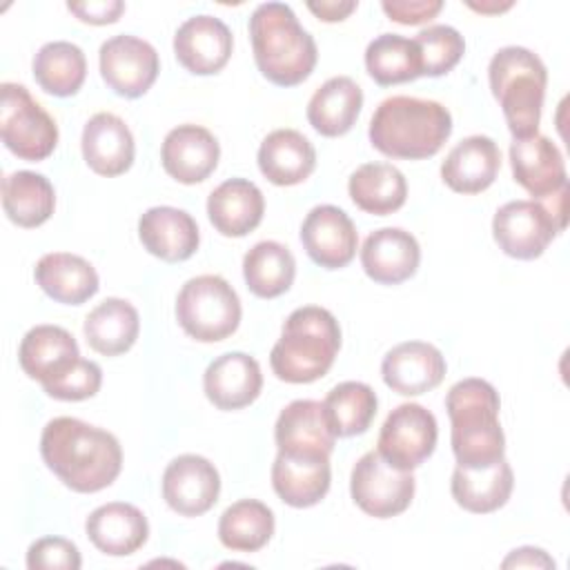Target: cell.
Segmentation results:
<instances>
[{"label":"cell","mask_w":570,"mask_h":570,"mask_svg":"<svg viewBox=\"0 0 570 570\" xmlns=\"http://www.w3.org/2000/svg\"><path fill=\"white\" fill-rule=\"evenodd\" d=\"M383 11L399 24H423L443 9L441 0H383Z\"/></svg>","instance_id":"ee69618b"},{"label":"cell","mask_w":570,"mask_h":570,"mask_svg":"<svg viewBox=\"0 0 570 570\" xmlns=\"http://www.w3.org/2000/svg\"><path fill=\"white\" fill-rule=\"evenodd\" d=\"M499 394L483 379H463L445 396L452 423V452L461 468H490L505 454V436L499 423Z\"/></svg>","instance_id":"277c9868"},{"label":"cell","mask_w":570,"mask_h":570,"mask_svg":"<svg viewBox=\"0 0 570 570\" xmlns=\"http://www.w3.org/2000/svg\"><path fill=\"white\" fill-rule=\"evenodd\" d=\"M249 40L258 71L278 87L301 85L316 67V42L285 2H263L254 9Z\"/></svg>","instance_id":"3957f363"},{"label":"cell","mask_w":570,"mask_h":570,"mask_svg":"<svg viewBox=\"0 0 570 570\" xmlns=\"http://www.w3.org/2000/svg\"><path fill=\"white\" fill-rule=\"evenodd\" d=\"M445 370L448 365L439 347L425 341L399 343L381 363L385 385L403 396H419L434 390L443 381Z\"/></svg>","instance_id":"ac0fdd59"},{"label":"cell","mask_w":570,"mask_h":570,"mask_svg":"<svg viewBox=\"0 0 570 570\" xmlns=\"http://www.w3.org/2000/svg\"><path fill=\"white\" fill-rule=\"evenodd\" d=\"M80 145L89 169L107 178L125 174L131 167L136 154L129 127L122 118L109 111H100L87 120Z\"/></svg>","instance_id":"cb8c5ba5"},{"label":"cell","mask_w":570,"mask_h":570,"mask_svg":"<svg viewBox=\"0 0 570 570\" xmlns=\"http://www.w3.org/2000/svg\"><path fill=\"white\" fill-rule=\"evenodd\" d=\"M439 428L430 410L419 403L396 405L381 425L376 452L399 470H414L436 448Z\"/></svg>","instance_id":"8fae6325"},{"label":"cell","mask_w":570,"mask_h":570,"mask_svg":"<svg viewBox=\"0 0 570 570\" xmlns=\"http://www.w3.org/2000/svg\"><path fill=\"white\" fill-rule=\"evenodd\" d=\"M87 345L102 356H118L131 350L140 332L136 307L125 298H105L85 318Z\"/></svg>","instance_id":"d6a6232c"},{"label":"cell","mask_w":570,"mask_h":570,"mask_svg":"<svg viewBox=\"0 0 570 570\" xmlns=\"http://www.w3.org/2000/svg\"><path fill=\"white\" fill-rule=\"evenodd\" d=\"M468 7L470 9H474V11H481V13H499V11H505V9H510L512 7V2H503V4H497V2H490V4H474V2H468Z\"/></svg>","instance_id":"c3c4849f"},{"label":"cell","mask_w":570,"mask_h":570,"mask_svg":"<svg viewBox=\"0 0 570 570\" xmlns=\"http://www.w3.org/2000/svg\"><path fill=\"white\" fill-rule=\"evenodd\" d=\"M218 494V470L205 456L180 454L163 472V499L180 517L205 514L214 508Z\"/></svg>","instance_id":"4fadbf2b"},{"label":"cell","mask_w":570,"mask_h":570,"mask_svg":"<svg viewBox=\"0 0 570 570\" xmlns=\"http://www.w3.org/2000/svg\"><path fill=\"white\" fill-rule=\"evenodd\" d=\"M263 387L261 365L245 352H227L214 358L203 376V390L209 403L232 412L254 403Z\"/></svg>","instance_id":"44dd1931"},{"label":"cell","mask_w":570,"mask_h":570,"mask_svg":"<svg viewBox=\"0 0 570 570\" xmlns=\"http://www.w3.org/2000/svg\"><path fill=\"white\" fill-rule=\"evenodd\" d=\"M501 167V151L488 136H468L456 142L441 165L443 183L456 194H481Z\"/></svg>","instance_id":"d4e9b609"},{"label":"cell","mask_w":570,"mask_h":570,"mask_svg":"<svg viewBox=\"0 0 570 570\" xmlns=\"http://www.w3.org/2000/svg\"><path fill=\"white\" fill-rule=\"evenodd\" d=\"M240 314L238 294L216 274L189 278L176 298L178 325L200 343H216L232 336L238 330Z\"/></svg>","instance_id":"ba28073f"},{"label":"cell","mask_w":570,"mask_h":570,"mask_svg":"<svg viewBox=\"0 0 570 570\" xmlns=\"http://www.w3.org/2000/svg\"><path fill=\"white\" fill-rule=\"evenodd\" d=\"M67 9L87 24H111L125 11L120 0H89V2H67Z\"/></svg>","instance_id":"f6af8a7d"},{"label":"cell","mask_w":570,"mask_h":570,"mask_svg":"<svg viewBox=\"0 0 570 570\" xmlns=\"http://www.w3.org/2000/svg\"><path fill=\"white\" fill-rule=\"evenodd\" d=\"M421 53V76L439 78L452 71L465 53L463 36L450 24H432L414 38Z\"/></svg>","instance_id":"60d3db41"},{"label":"cell","mask_w":570,"mask_h":570,"mask_svg":"<svg viewBox=\"0 0 570 570\" xmlns=\"http://www.w3.org/2000/svg\"><path fill=\"white\" fill-rule=\"evenodd\" d=\"M100 76L122 98H140L158 78V51L142 38L120 33L100 45Z\"/></svg>","instance_id":"7c38bea8"},{"label":"cell","mask_w":570,"mask_h":570,"mask_svg":"<svg viewBox=\"0 0 570 570\" xmlns=\"http://www.w3.org/2000/svg\"><path fill=\"white\" fill-rule=\"evenodd\" d=\"M376 392L361 381H345L334 385L325 401L323 412L336 436H356L367 432L376 416Z\"/></svg>","instance_id":"ab89813d"},{"label":"cell","mask_w":570,"mask_h":570,"mask_svg":"<svg viewBox=\"0 0 570 570\" xmlns=\"http://www.w3.org/2000/svg\"><path fill=\"white\" fill-rule=\"evenodd\" d=\"M138 236L142 247L165 263L191 258L200 243L198 225L191 214L169 205L147 209L138 220Z\"/></svg>","instance_id":"603a6c76"},{"label":"cell","mask_w":570,"mask_h":570,"mask_svg":"<svg viewBox=\"0 0 570 570\" xmlns=\"http://www.w3.org/2000/svg\"><path fill=\"white\" fill-rule=\"evenodd\" d=\"M330 459L276 454L272 463V485L283 503L292 508H312L330 490Z\"/></svg>","instance_id":"f1b7e54d"},{"label":"cell","mask_w":570,"mask_h":570,"mask_svg":"<svg viewBox=\"0 0 570 570\" xmlns=\"http://www.w3.org/2000/svg\"><path fill=\"white\" fill-rule=\"evenodd\" d=\"M358 2L354 0H321V2H307V9L323 22H341L352 11H356Z\"/></svg>","instance_id":"bcb514c9"},{"label":"cell","mask_w":570,"mask_h":570,"mask_svg":"<svg viewBox=\"0 0 570 570\" xmlns=\"http://www.w3.org/2000/svg\"><path fill=\"white\" fill-rule=\"evenodd\" d=\"M234 38L229 27L214 16L187 18L174 36L176 60L196 76L218 73L232 56Z\"/></svg>","instance_id":"2e32d148"},{"label":"cell","mask_w":570,"mask_h":570,"mask_svg":"<svg viewBox=\"0 0 570 570\" xmlns=\"http://www.w3.org/2000/svg\"><path fill=\"white\" fill-rule=\"evenodd\" d=\"M274 534V512L256 499L232 503L218 521V539L234 552H258Z\"/></svg>","instance_id":"74e56055"},{"label":"cell","mask_w":570,"mask_h":570,"mask_svg":"<svg viewBox=\"0 0 570 570\" xmlns=\"http://www.w3.org/2000/svg\"><path fill=\"white\" fill-rule=\"evenodd\" d=\"M80 358L76 338L60 325H36L20 341L18 361L22 372L42 387L65 376Z\"/></svg>","instance_id":"7402d4cb"},{"label":"cell","mask_w":570,"mask_h":570,"mask_svg":"<svg viewBox=\"0 0 570 570\" xmlns=\"http://www.w3.org/2000/svg\"><path fill=\"white\" fill-rule=\"evenodd\" d=\"M301 243L318 267L341 269L356 256L358 234L341 207L316 205L301 225Z\"/></svg>","instance_id":"5bb4252c"},{"label":"cell","mask_w":570,"mask_h":570,"mask_svg":"<svg viewBox=\"0 0 570 570\" xmlns=\"http://www.w3.org/2000/svg\"><path fill=\"white\" fill-rule=\"evenodd\" d=\"M503 568H554V561L541 548H519L503 559Z\"/></svg>","instance_id":"7dc6e473"},{"label":"cell","mask_w":570,"mask_h":570,"mask_svg":"<svg viewBox=\"0 0 570 570\" xmlns=\"http://www.w3.org/2000/svg\"><path fill=\"white\" fill-rule=\"evenodd\" d=\"M87 76V60L78 45L53 40L38 49L33 58V78L42 91L67 98L78 94Z\"/></svg>","instance_id":"8d00e7d4"},{"label":"cell","mask_w":570,"mask_h":570,"mask_svg":"<svg viewBox=\"0 0 570 570\" xmlns=\"http://www.w3.org/2000/svg\"><path fill=\"white\" fill-rule=\"evenodd\" d=\"M314 167L316 149L296 129H274L258 147V169L278 187H292L307 180Z\"/></svg>","instance_id":"83f0119b"},{"label":"cell","mask_w":570,"mask_h":570,"mask_svg":"<svg viewBox=\"0 0 570 570\" xmlns=\"http://www.w3.org/2000/svg\"><path fill=\"white\" fill-rule=\"evenodd\" d=\"M341 350V327L334 314L318 305L294 309L272 347V372L285 383H314L330 372Z\"/></svg>","instance_id":"5b68a950"},{"label":"cell","mask_w":570,"mask_h":570,"mask_svg":"<svg viewBox=\"0 0 570 570\" xmlns=\"http://www.w3.org/2000/svg\"><path fill=\"white\" fill-rule=\"evenodd\" d=\"M421 263L416 238L401 227H381L372 232L361 247L363 272L381 285H399L412 278Z\"/></svg>","instance_id":"ffe728a7"},{"label":"cell","mask_w":570,"mask_h":570,"mask_svg":"<svg viewBox=\"0 0 570 570\" xmlns=\"http://www.w3.org/2000/svg\"><path fill=\"white\" fill-rule=\"evenodd\" d=\"M89 541L109 557H127L149 537L147 517L131 503L111 501L96 508L85 523Z\"/></svg>","instance_id":"484cf974"},{"label":"cell","mask_w":570,"mask_h":570,"mask_svg":"<svg viewBox=\"0 0 570 570\" xmlns=\"http://www.w3.org/2000/svg\"><path fill=\"white\" fill-rule=\"evenodd\" d=\"M2 207L18 227H38L47 223L56 207L53 185L36 171H13L2 178Z\"/></svg>","instance_id":"e575fe53"},{"label":"cell","mask_w":570,"mask_h":570,"mask_svg":"<svg viewBox=\"0 0 570 570\" xmlns=\"http://www.w3.org/2000/svg\"><path fill=\"white\" fill-rule=\"evenodd\" d=\"M510 165L514 180L537 200H546L568 187L563 156L548 136L534 134L512 140Z\"/></svg>","instance_id":"e0dca14e"},{"label":"cell","mask_w":570,"mask_h":570,"mask_svg":"<svg viewBox=\"0 0 570 570\" xmlns=\"http://www.w3.org/2000/svg\"><path fill=\"white\" fill-rule=\"evenodd\" d=\"M488 78L514 140L539 134L548 85L541 58L525 47H503L492 56Z\"/></svg>","instance_id":"8992f818"},{"label":"cell","mask_w":570,"mask_h":570,"mask_svg":"<svg viewBox=\"0 0 570 570\" xmlns=\"http://www.w3.org/2000/svg\"><path fill=\"white\" fill-rule=\"evenodd\" d=\"M265 212L263 191L247 178H229L220 183L207 198V216L214 229L229 238L254 232Z\"/></svg>","instance_id":"4316f807"},{"label":"cell","mask_w":570,"mask_h":570,"mask_svg":"<svg viewBox=\"0 0 570 570\" xmlns=\"http://www.w3.org/2000/svg\"><path fill=\"white\" fill-rule=\"evenodd\" d=\"M80 566L82 559L76 543L62 537H42L27 550L29 570H78Z\"/></svg>","instance_id":"7bdbcfd3"},{"label":"cell","mask_w":570,"mask_h":570,"mask_svg":"<svg viewBox=\"0 0 570 570\" xmlns=\"http://www.w3.org/2000/svg\"><path fill=\"white\" fill-rule=\"evenodd\" d=\"M40 454L67 488L82 494L109 488L122 468L118 439L73 416H56L45 425Z\"/></svg>","instance_id":"6da1fadb"},{"label":"cell","mask_w":570,"mask_h":570,"mask_svg":"<svg viewBox=\"0 0 570 570\" xmlns=\"http://www.w3.org/2000/svg\"><path fill=\"white\" fill-rule=\"evenodd\" d=\"M274 441L281 454L330 459L336 434L332 432L323 403L312 399L292 401L276 419Z\"/></svg>","instance_id":"9a60e30c"},{"label":"cell","mask_w":570,"mask_h":570,"mask_svg":"<svg viewBox=\"0 0 570 570\" xmlns=\"http://www.w3.org/2000/svg\"><path fill=\"white\" fill-rule=\"evenodd\" d=\"M568 187L550 196V205L539 200H510L492 218V236L499 249L519 261L539 258L552 238L566 227Z\"/></svg>","instance_id":"52a82bcc"},{"label":"cell","mask_w":570,"mask_h":570,"mask_svg":"<svg viewBox=\"0 0 570 570\" xmlns=\"http://www.w3.org/2000/svg\"><path fill=\"white\" fill-rule=\"evenodd\" d=\"M363 107V89L350 76L325 80L307 102V120L321 136L347 134Z\"/></svg>","instance_id":"4dcf8cb0"},{"label":"cell","mask_w":570,"mask_h":570,"mask_svg":"<svg viewBox=\"0 0 570 570\" xmlns=\"http://www.w3.org/2000/svg\"><path fill=\"white\" fill-rule=\"evenodd\" d=\"M452 134V114L436 100L414 96L385 98L370 120V142L376 151L399 160L434 156Z\"/></svg>","instance_id":"7a4b0ae2"},{"label":"cell","mask_w":570,"mask_h":570,"mask_svg":"<svg viewBox=\"0 0 570 570\" xmlns=\"http://www.w3.org/2000/svg\"><path fill=\"white\" fill-rule=\"evenodd\" d=\"M220 145L214 134L200 125L174 127L160 147L163 169L183 185L203 183L218 165Z\"/></svg>","instance_id":"d6986e66"},{"label":"cell","mask_w":570,"mask_h":570,"mask_svg":"<svg viewBox=\"0 0 570 570\" xmlns=\"http://www.w3.org/2000/svg\"><path fill=\"white\" fill-rule=\"evenodd\" d=\"M410 470L390 465L376 450L365 452L352 468L350 494L354 503L374 519H390L405 512L414 497Z\"/></svg>","instance_id":"30bf717a"},{"label":"cell","mask_w":570,"mask_h":570,"mask_svg":"<svg viewBox=\"0 0 570 570\" xmlns=\"http://www.w3.org/2000/svg\"><path fill=\"white\" fill-rule=\"evenodd\" d=\"M243 276L254 296L276 298L292 287L296 261L285 245L276 240H261L245 254Z\"/></svg>","instance_id":"d590c367"},{"label":"cell","mask_w":570,"mask_h":570,"mask_svg":"<svg viewBox=\"0 0 570 570\" xmlns=\"http://www.w3.org/2000/svg\"><path fill=\"white\" fill-rule=\"evenodd\" d=\"M33 274L40 289L56 303L65 305H82L100 287L94 265L78 254H45L38 261Z\"/></svg>","instance_id":"f546056e"},{"label":"cell","mask_w":570,"mask_h":570,"mask_svg":"<svg viewBox=\"0 0 570 570\" xmlns=\"http://www.w3.org/2000/svg\"><path fill=\"white\" fill-rule=\"evenodd\" d=\"M0 134L4 147L29 163L49 158L58 145L56 120L16 82L0 85Z\"/></svg>","instance_id":"9c48e42d"},{"label":"cell","mask_w":570,"mask_h":570,"mask_svg":"<svg viewBox=\"0 0 570 570\" xmlns=\"http://www.w3.org/2000/svg\"><path fill=\"white\" fill-rule=\"evenodd\" d=\"M347 191L358 209L372 216H387L405 205L407 183L390 163H365L350 176Z\"/></svg>","instance_id":"836d02e7"},{"label":"cell","mask_w":570,"mask_h":570,"mask_svg":"<svg viewBox=\"0 0 570 570\" xmlns=\"http://www.w3.org/2000/svg\"><path fill=\"white\" fill-rule=\"evenodd\" d=\"M365 69L381 87L416 80L421 76V53L414 38L381 33L365 49Z\"/></svg>","instance_id":"f35d334b"},{"label":"cell","mask_w":570,"mask_h":570,"mask_svg":"<svg viewBox=\"0 0 570 570\" xmlns=\"http://www.w3.org/2000/svg\"><path fill=\"white\" fill-rule=\"evenodd\" d=\"M512 488L514 474L505 459L479 470L456 465L450 483L454 501L474 514H488L503 508L512 494Z\"/></svg>","instance_id":"1f68e13d"},{"label":"cell","mask_w":570,"mask_h":570,"mask_svg":"<svg viewBox=\"0 0 570 570\" xmlns=\"http://www.w3.org/2000/svg\"><path fill=\"white\" fill-rule=\"evenodd\" d=\"M100 383H102L100 365L80 356L78 363L65 376H60L58 381H53L42 390L58 401H85L100 390Z\"/></svg>","instance_id":"b9f144b4"}]
</instances>
